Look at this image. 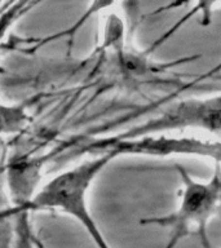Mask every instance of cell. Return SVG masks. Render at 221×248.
<instances>
[{
  "instance_id": "5b68a950",
  "label": "cell",
  "mask_w": 221,
  "mask_h": 248,
  "mask_svg": "<svg viewBox=\"0 0 221 248\" xmlns=\"http://www.w3.org/2000/svg\"><path fill=\"white\" fill-rule=\"evenodd\" d=\"M26 115L19 108H7L0 105V132H16L22 127Z\"/></svg>"
},
{
  "instance_id": "7a4b0ae2",
  "label": "cell",
  "mask_w": 221,
  "mask_h": 248,
  "mask_svg": "<svg viewBox=\"0 0 221 248\" xmlns=\"http://www.w3.org/2000/svg\"><path fill=\"white\" fill-rule=\"evenodd\" d=\"M116 155L106 153L95 160L80 164L65 173L60 174L49 181L40 193L35 195L32 201L23 205V209H44L58 208L61 211L73 215L84 225L98 248H109L105 239L98 232L92 217L89 216L88 209L85 205V193L91 182L95 180L100 170L108 164Z\"/></svg>"
},
{
  "instance_id": "6da1fadb",
  "label": "cell",
  "mask_w": 221,
  "mask_h": 248,
  "mask_svg": "<svg viewBox=\"0 0 221 248\" xmlns=\"http://www.w3.org/2000/svg\"><path fill=\"white\" fill-rule=\"evenodd\" d=\"M181 182L177 207L162 217H153L141 224L157 225L168 230L166 248H174L190 232H195L203 248H213L208 238V224L221 209V163H215L212 177L198 181L177 166Z\"/></svg>"
},
{
  "instance_id": "277c9868",
  "label": "cell",
  "mask_w": 221,
  "mask_h": 248,
  "mask_svg": "<svg viewBox=\"0 0 221 248\" xmlns=\"http://www.w3.org/2000/svg\"><path fill=\"white\" fill-rule=\"evenodd\" d=\"M111 151L115 155L122 153H137L147 155H172V154H190L209 156L221 163V143H209L195 141V140H178L168 137H140V139L120 140L112 145Z\"/></svg>"
},
{
  "instance_id": "3957f363",
  "label": "cell",
  "mask_w": 221,
  "mask_h": 248,
  "mask_svg": "<svg viewBox=\"0 0 221 248\" xmlns=\"http://www.w3.org/2000/svg\"><path fill=\"white\" fill-rule=\"evenodd\" d=\"M203 129L221 133V93L205 98H188L171 104L168 108L141 127L132 129L122 137L140 139L154 133L176 131V129Z\"/></svg>"
}]
</instances>
